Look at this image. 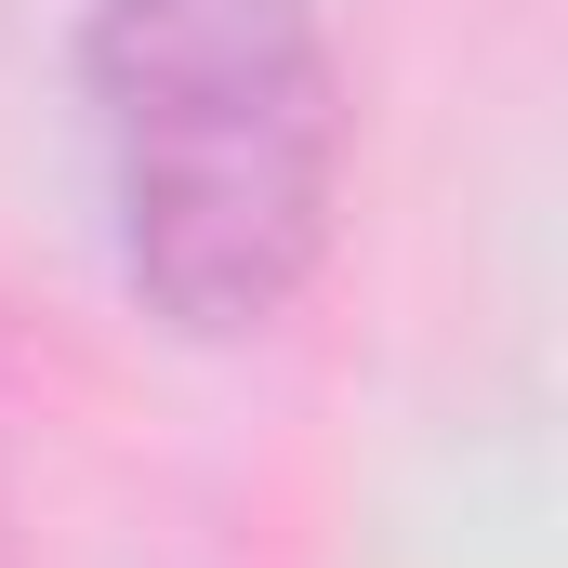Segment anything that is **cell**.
Masks as SVG:
<instances>
[{
  "mask_svg": "<svg viewBox=\"0 0 568 568\" xmlns=\"http://www.w3.org/2000/svg\"><path fill=\"white\" fill-rule=\"evenodd\" d=\"M120 265L172 331H265L331 252L344 80L317 0H93Z\"/></svg>",
  "mask_w": 568,
  "mask_h": 568,
  "instance_id": "obj_1",
  "label": "cell"
}]
</instances>
